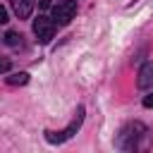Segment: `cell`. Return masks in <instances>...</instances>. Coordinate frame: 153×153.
Here are the masks:
<instances>
[{
	"label": "cell",
	"instance_id": "cell-1",
	"mask_svg": "<svg viewBox=\"0 0 153 153\" xmlns=\"http://www.w3.org/2000/svg\"><path fill=\"white\" fill-rule=\"evenodd\" d=\"M141 134H143V124H141V122H129V124L120 131V136H117V146L124 148V151H129V148L136 146V139H139Z\"/></svg>",
	"mask_w": 153,
	"mask_h": 153
},
{
	"label": "cell",
	"instance_id": "cell-2",
	"mask_svg": "<svg viewBox=\"0 0 153 153\" xmlns=\"http://www.w3.org/2000/svg\"><path fill=\"white\" fill-rule=\"evenodd\" d=\"M76 14V0H60L55 7H53V22L55 24H69L72 17Z\"/></svg>",
	"mask_w": 153,
	"mask_h": 153
},
{
	"label": "cell",
	"instance_id": "cell-3",
	"mask_svg": "<svg viewBox=\"0 0 153 153\" xmlns=\"http://www.w3.org/2000/svg\"><path fill=\"white\" fill-rule=\"evenodd\" d=\"M33 33H36L38 43H48V41L55 36V22L48 19V17H38V19H33Z\"/></svg>",
	"mask_w": 153,
	"mask_h": 153
},
{
	"label": "cell",
	"instance_id": "cell-4",
	"mask_svg": "<svg viewBox=\"0 0 153 153\" xmlns=\"http://www.w3.org/2000/svg\"><path fill=\"white\" fill-rule=\"evenodd\" d=\"M136 86H139V88H148V86H153V62H146V65L139 69Z\"/></svg>",
	"mask_w": 153,
	"mask_h": 153
},
{
	"label": "cell",
	"instance_id": "cell-5",
	"mask_svg": "<svg viewBox=\"0 0 153 153\" xmlns=\"http://www.w3.org/2000/svg\"><path fill=\"white\" fill-rule=\"evenodd\" d=\"M12 10L19 19H26L33 12V0H12Z\"/></svg>",
	"mask_w": 153,
	"mask_h": 153
},
{
	"label": "cell",
	"instance_id": "cell-6",
	"mask_svg": "<svg viewBox=\"0 0 153 153\" xmlns=\"http://www.w3.org/2000/svg\"><path fill=\"white\" fill-rule=\"evenodd\" d=\"M81 122H84V105H79V108H76V112H74V120H72V122H69V127H67V129L62 131L65 141H67L69 136H74V131H76V129L81 127Z\"/></svg>",
	"mask_w": 153,
	"mask_h": 153
},
{
	"label": "cell",
	"instance_id": "cell-7",
	"mask_svg": "<svg viewBox=\"0 0 153 153\" xmlns=\"http://www.w3.org/2000/svg\"><path fill=\"white\" fill-rule=\"evenodd\" d=\"M5 81H7L10 86H24V84L29 81V74H26V72H17V74H10Z\"/></svg>",
	"mask_w": 153,
	"mask_h": 153
},
{
	"label": "cell",
	"instance_id": "cell-8",
	"mask_svg": "<svg viewBox=\"0 0 153 153\" xmlns=\"http://www.w3.org/2000/svg\"><path fill=\"white\" fill-rule=\"evenodd\" d=\"M19 41H22V36H19V33L7 31V36H5V43H7V45H19Z\"/></svg>",
	"mask_w": 153,
	"mask_h": 153
},
{
	"label": "cell",
	"instance_id": "cell-9",
	"mask_svg": "<svg viewBox=\"0 0 153 153\" xmlns=\"http://www.w3.org/2000/svg\"><path fill=\"white\" fill-rule=\"evenodd\" d=\"M143 108H153V91H151V93L143 98Z\"/></svg>",
	"mask_w": 153,
	"mask_h": 153
},
{
	"label": "cell",
	"instance_id": "cell-10",
	"mask_svg": "<svg viewBox=\"0 0 153 153\" xmlns=\"http://www.w3.org/2000/svg\"><path fill=\"white\" fill-rule=\"evenodd\" d=\"M7 69H10V60L0 57V72H7Z\"/></svg>",
	"mask_w": 153,
	"mask_h": 153
},
{
	"label": "cell",
	"instance_id": "cell-11",
	"mask_svg": "<svg viewBox=\"0 0 153 153\" xmlns=\"http://www.w3.org/2000/svg\"><path fill=\"white\" fill-rule=\"evenodd\" d=\"M0 24H7V10L0 7Z\"/></svg>",
	"mask_w": 153,
	"mask_h": 153
},
{
	"label": "cell",
	"instance_id": "cell-12",
	"mask_svg": "<svg viewBox=\"0 0 153 153\" xmlns=\"http://www.w3.org/2000/svg\"><path fill=\"white\" fill-rule=\"evenodd\" d=\"M38 5H41V7H43V10H48V7H50V5H53V0H38Z\"/></svg>",
	"mask_w": 153,
	"mask_h": 153
}]
</instances>
